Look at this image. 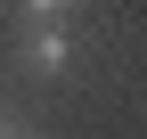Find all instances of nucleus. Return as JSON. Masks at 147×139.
I'll use <instances>...</instances> for the list:
<instances>
[{
    "instance_id": "1",
    "label": "nucleus",
    "mask_w": 147,
    "mask_h": 139,
    "mask_svg": "<svg viewBox=\"0 0 147 139\" xmlns=\"http://www.w3.org/2000/svg\"><path fill=\"white\" fill-rule=\"evenodd\" d=\"M25 49H33V65H41V74H65V57H74L65 8H25Z\"/></svg>"
}]
</instances>
